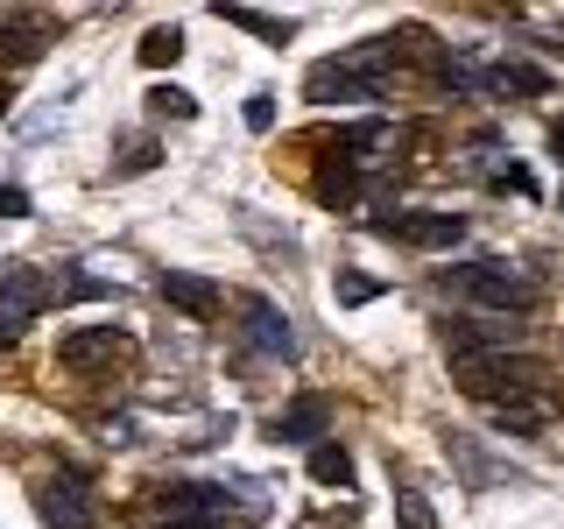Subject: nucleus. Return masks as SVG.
I'll list each match as a JSON object with an SVG mask.
<instances>
[{"label":"nucleus","instance_id":"obj_1","mask_svg":"<svg viewBox=\"0 0 564 529\" xmlns=\"http://www.w3.org/2000/svg\"><path fill=\"white\" fill-rule=\"evenodd\" d=\"M388 64H395V35H375V43L346 50V57H325L304 78V93L317 106H339V99H381L388 93Z\"/></svg>","mask_w":564,"mask_h":529},{"label":"nucleus","instance_id":"obj_2","mask_svg":"<svg viewBox=\"0 0 564 529\" xmlns=\"http://www.w3.org/2000/svg\"><path fill=\"white\" fill-rule=\"evenodd\" d=\"M452 290L458 296H473V304H487L494 317H522V311H536V276H522L516 261H466V269L452 276Z\"/></svg>","mask_w":564,"mask_h":529},{"label":"nucleus","instance_id":"obj_3","mask_svg":"<svg viewBox=\"0 0 564 529\" xmlns=\"http://www.w3.org/2000/svg\"><path fill=\"white\" fill-rule=\"evenodd\" d=\"M57 296V282L43 269H29V261H14V269H0V339H22L35 325V311Z\"/></svg>","mask_w":564,"mask_h":529},{"label":"nucleus","instance_id":"obj_4","mask_svg":"<svg viewBox=\"0 0 564 529\" xmlns=\"http://www.w3.org/2000/svg\"><path fill=\"white\" fill-rule=\"evenodd\" d=\"M381 240H402V247H458L466 240V212H375Z\"/></svg>","mask_w":564,"mask_h":529},{"label":"nucleus","instance_id":"obj_5","mask_svg":"<svg viewBox=\"0 0 564 529\" xmlns=\"http://www.w3.org/2000/svg\"><path fill=\"white\" fill-rule=\"evenodd\" d=\"M35 508H43V529H93L99 522V501L85 487V473H50L35 487Z\"/></svg>","mask_w":564,"mask_h":529},{"label":"nucleus","instance_id":"obj_6","mask_svg":"<svg viewBox=\"0 0 564 529\" xmlns=\"http://www.w3.org/2000/svg\"><path fill=\"white\" fill-rule=\"evenodd\" d=\"M134 339L120 325H85V332H64L57 339V360L70 367V375H85V367H113V360H128Z\"/></svg>","mask_w":564,"mask_h":529},{"label":"nucleus","instance_id":"obj_7","mask_svg":"<svg viewBox=\"0 0 564 529\" xmlns=\"http://www.w3.org/2000/svg\"><path fill=\"white\" fill-rule=\"evenodd\" d=\"M240 339L254 346V353H269V360H290V353H296L290 317H282L269 296H247V304H240Z\"/></svg>","mask_w":564,"mask_h":529},{"label":"nucleus","instance_id":"obj_8","mask_svg":"<svg viewBox=\"0 0 564 529\" xmlns=\"http://www.w3.org/2000/svg\"><path fill=\"white\" fill-rule=\"evenodd\" d=\"M155 290H163L176 311H191V317H219V311H226V290H219L212 276H191V269H163V282H155Z\"/></svg>","mask_w":564,"mask_h":529},{"label":"nucleus","instance_id":"obj_9","mask_svg":"<svg viewBox=\"0 0 564 529\" xmlns=\"http://www.w3.org/2000/svg\"><path fill=\"white\" fill-rule=\"evenodd\" d=\"M325 423H332V402L304 396V402H290V410L275 417V445H311V438H325Z\"/></svg>","mask_w":564,"mask_h":529},{"label":"nucleus","instance_id":"obj_10","mask_svg":"<svg viewBox=\"0 0 564 529\" xmlns=\"http://www.w3.org/2000/svg\"><path fill=\"white\" fill-rule=\"evenodd\" d=\"M311 481H325V487H352V458L339 445H317L311 452Z\"/></svg>","mask_w":564,"mask_h":529},{"label":"nucleus","instance_id":"obj_11","mask_svg":"<svg viewBox=\"0 0 564 529\" xmlns=\"http://www.w3.org/2000/svg\"><path fill=\"white\" fill-rule=\"evenodd\" d=\"M395 516H402V529H437V516H431V501L416 494V481H395Z\"/></svg>","mask_w":564,"mask_h":529},{"label":"nucleus","instance_id":"obj_12","mask_svg":"<svg viewBox=\"0 0 564 529\" xmlns=\"http://www.w3.org/2000/svg\"><path fill=\"white\" fill-rule=\"evenodd\" d=\"M219 14H226L234 29H254V35H269V43H282V35L296 29V22H275V14H254V8H219Z\"/></svg>","mask_w":564,"mask_h":529},{"label":"nucleus","instance_id":"obj_13","mask_svg":"<svg viewBox=\"0 0 564 529\" xmlns=\"http://www.w3.org/2000/svg\"><path fill=\"white\" fill-rule=\"evenodd\" d=\"M176 50H184L176 29H149V35H141V64H176Z\"/></svg>","mask_w":564,"mask_h":529},{"label":"nucleus","instance_id":"obj_14","mask_svg":"<svg viewBox=\"0 0 564 529\" xmlns=\"http://www.w3.org/2000/svg\"><path fill=\"white\" fill-rule=\"evenodd\" d=\"M149 114H155V120H163V114H170V120H191L198 106H191V93H176V85H155V93H149Z\"/></svg>","mask_w":564,"mask_h":529},{"label":"nucleus","instance_id":"obj_15","mask_svg":"<svg viewBox=\"0 0 564 529\" xmlns=\"http://www.w3.org/2000/svg\"><path fill=\"white\" fill-rule=\"evenodd\" d=\"M332 290H339V304H367V296H381V282L375 276H339Z\"/></svg>","mask_w":564,"mask_h":529},{"label":"nucleus","instance_id":"obj_16","mask_svg":"<svg viewBox=\"0 0 564 529\" xmlns=\"http://www.w3.org/2000/svg\"><path fill=\"white\" fill-rule=\"evenodd\" d=\"M247 128H254V134H261V128H275V99H269V93L247 99Z\"/></svg>","mask_w":564,"mask_h":529},{"label":"nucleus","instance_id":"obj_17","mask_svg":"<svg viewBox=\"0 0 564 529\" xmlns=\"http://www.w3.org/2000/svg\"><path fill=\"white\" fill-rule=\"evenodd\" d=\"M0 219H29V191H14V184H0Z\"/></svg>","mask_w":564,"mask_h":529}]
</instances>
